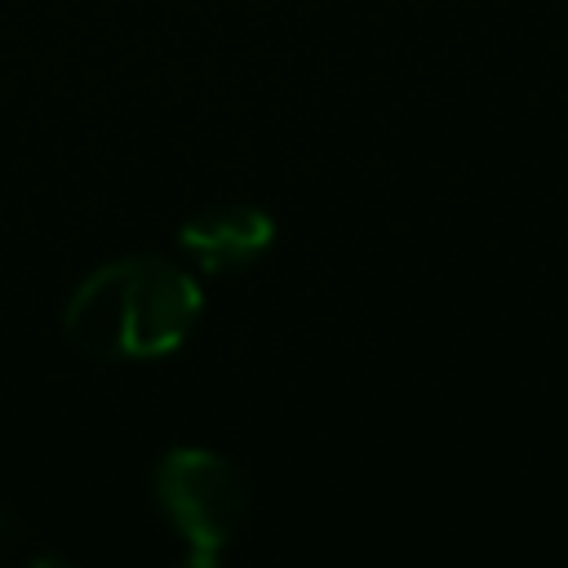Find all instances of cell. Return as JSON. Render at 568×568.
Segmentation results:
<instances>
[{"mask_svg":"<svg viewBox=\"0 0 568 568\" xmlns=\"http://www.w3.org/2000/svg\"><path fill=\"white\" fill-rule=\"evenodd\" d=\"M204 311L191 266L160 253H129L89 271L62 306V333L93 359H164Z\"/></svg>","mask_w":568,"mask_h":568,"instance_id":"1","label":"cell"},{"mask_svg":"<svg viewBox=\"0 0 568 568\" xmlns=\"http://www.w3.org/2000/svg\"><path fill=\"white\" fill-rule=\"evenodd\" d=\"M151 497L191 564H213L248 510V484L235 462L200 444H178L155 462Z\"/></svg>","mask_w":568,"mask_h":568,"instance_id":"2","label":"cell"},{"mask_svg":"<svg viewBox=\"0 0 568 568\" xmlns=\"http://www.w3.org/2000/svg\"><path fill=\"white\" fill-rule=\"evenodd\" d=\"M275 244V217L262 204H209L200 213H191L178 226V248L182 257L204 271V275H231L253 266L257 257H266V248Z\"/></svg>","mask_w":568,"mask_h":568,"instance_id":"3","label":"cell"},{"mask_svg":"<svg viewBox=\"0 0 568 568\" xmlns=\"http://www.w3.org/2000/svg\"><path fill=\"white\" fill-rule=\"evenodd\" d=\"M9 541H13V528H9V519H4V515H0V550H4V546H9Z\"/></svg>","mask_w":568,"mask_h":568,"instance_id":"4","label":"cell"}]
</instances>
